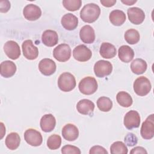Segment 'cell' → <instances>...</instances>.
Masks as SVG:
<instances>
[{
    "label": "cell",
    "mask_w": 154,
    "mask_h": 154,
    "mask_svg": "<svg viewBox=\"0 0 154 154\" xmlns=\"http://www.w3.org/2000/svg\"><path fill=\"white\" fill-rule=\"evenodd\" d=\"M100 7L96 4L90 3L85 5L80 11V17L87 23H93L99 17Z\"/></svg>",
    "instance_id": "1"
},
{
    "label": "cell",
    "mask_w": 154,
    "mask_h": 154,
    "mask_svg": "<svg viewBox=\"0 0 154 154\" xmlns=\"http://www.w3.org/2000/svg\"><path fill=\"white\" fill-rule=\"evenodd\" d=\"M59 88L64 92L72 91L76 87L75 76L69 72H64L60 75L58 79Z\"/></svg>",
    "instance_id": "2"
},
{
    "label": "cell",
    "mask_w": 154,
    "mask_h": 154,
    "mask_svg": "<svg viewBox=\"0 0 154 154\" xmlns=\"http://www.w3.org/2000/svg\"><path fill=\"white\" fill-rule=\"evenodd\" d=\"M81 93L85 95H90L94 93L98 87L96 79L91 76H87L82 79L78 85Z\"/></svg>",
    "instance_id": "3"
},
{
    "label": "cell",
    "mask_w": 154,
    "mask_h": 154,
    "mask_svg": "<svg viewBox=\"0 0 154 154\" xmlns=\"http://www.w3.org/2000/svg\"><path fill=\"white\" fill-rule=\"evenodd\" d=\"M135 93L140 96L147 95L152 88L151 83L148 78L145 76H140L137 78L133 85Z\"/></svg>",
    "instance_id": "4"
},
{
    "label": "cell",
    "mask_w": 154,
    "mask_h": 154,
    "mask_svg": "<svg viewBox=\"0 0 154 154\" xmlns=\"http://www.w3.org/2000/svg\"><path fill=\"white\" fill-rule=\"evenodd\" d=\"M140 134L143 138L150 140L154 136V114L148 116L142 123Z\"/></svg>",
    "instance_id": "5"
},
{
    "label": "cell",
    "mask_w": 154,
    "mask_h": 154,
    "mask_svg": "<svg viewBox=\"0 0 154 154\" xmlns=\"http://www.w3.org/2000/svg\"><path fill=\"white\" fill-rule=\"evenodd\" d=\"M112 70V64L106 60H99L94 65V72L99 78H103L110 75Z\"/></svg>",
    "instance_id": "6"
},
{
    "label": "cell",
    "mask_w": 154,
    "mask_h": 154,
    "mask_svg": "<svg viewBox=\"0 0 154 154\" xmlns=\"http://www.w3.org/2000/svg\"><path fill=\"white\" fill-rule=\"evenodd\" d=\"M54 57L60 62H65L69 60L71 56V49L66 43L58 45L53 51Z\"/></svg>",
    "instance_id": "7"
},
{
    "label": "cell",
    "mask_w": 154,
    "mask_h": 154,
    "mask_svg": "<svg viewBox=\"0 0 154 154\" xmlns=\"http://www.w3.org/2000/svg\"><path fill=\"white\" fill-rule=\"evenodd\" d=\"M123 123L128 129L137 128L140 124V116L139 113L135 110L128 111L124 117Z\"/></svg>",
    "instance_id": "8"
},
{
    "label": "cell",
    "mask_w": 154,
    "mask_h": 154,
    "mask_svg": "<svg viewBox=\"0 0 154 154\" xmlns=\"http://www.w3.org/2000/svg\"><path fill=\"white\" fill-rule=\"evenodd\" d=\"M73 58L80 62L88 61L92 56L91 50L84 45H79L76 46L73 51Z\"/></svg>",
    "instance_id": "9"
},
{
    "label": "cell",
    "mask_w": 154,
    "mask_h": 154,
    "mask_svg": "<svg viewBox=\"0 0 154 154\" xmlns=\"http://www.w3.org/2000/svg\"><path fill=\"white\" fill-rule=\"evenodd\" d=\"M24 139L32 146H39L42 144L43 138L41 133L34 129H28L24 133Z\"/></svg>",
    "instance_id": "10"
},
{
    "label": "cell",
    "mask_w": 154,
    "mask_h": 154,
    "mask_svg": "<svg viewBox=\"0 0 154 154\" xmlns=\"http://www.w3.org/2000/svg\"><path fill=\"white\" fill-rule=\"evenodd\" d=\"M22 49L23 56L28 60H35L38 55V48L33 45L31 40H25L22 45Z\"/></svg>",
    "instance_id": "11"
},
{
    "label": "cell",
    "mask_w": 154,
    "mask_h": 154,
    "mask_svg": "<svg viewBox=\"0 0 154 154\" xmlns=\"http://www.w3.org/2000/svg\"><path fill=\"white\" fill-rule=\"evenodd\" d=\"M23 14L26 19L30 21H34L38 19L42 15L40 8L32 4L26 5L23 10Z\"/></svg>",
    "instance_id": "12"
},
{
    "label": "cell",
    "mask_w": 154,
    "mask_h": 154,
    "mask_svg": "<svg viewBox=\"0 0 154 154\" xmlns=\"http://www.w3.org/2000/svg\"><path fill=\"white\" fill-rule=\"evenodd\" d=\"M4 51L7 56L13 60H17L20 55L19 45L13 40H9L4 44Z\"/></svg>",
    "instance_id": "13"
},
{
    "label": "cell",
    "mask_w": 154,
    "mask_h": 154,
    "mask_svg": "<svg viewBox=\"0 0 154 154\" xmlns=\"http://www.w3.org/2000/svg\"><path fill=\"white\" fill-rule=\"evenodd\" d=\"M129 21L135 25H140L145 19L144 12L138 7H131L127 11Z\"/></svg>",
    "instance_id": "14"
},
{
    "label": "cell",
    "mask_w": 154,
    "mask_h": 154,
    "mask_svg": "<svg viewBox=\"0 0 154 154\" xmlns=\"http://www.w3.org/2000/svg\"><path fill=\"white\" fill-rule=\"evenodd\" d=\"M38 69L43 75L50 76L55 73L56 64L51 59L43 58L39 62Z\"/></svg>",
    "instance_id": "15"
},
{
    "label": "cell",
    "mask_w": 154,
    "mask_h": 154,
    "mask_svg": "<svg viewBox=\"0 0 154 154\" xmlns=\"http://www.w3.org/2000/svg\"><path fill=\"white\" fill-rule=\"evenodd\" d=\"M62 135L63 138L69 141H73L76 140L79 136V130L73 124L68 123L62 129Z\"/></svg>",
    "instance_id": "16"
},
{
    "label": "cell",
    "mask_w": 154,
    "mask_h": 154,
    "mask_svg": "<svg viewBox=\"0 0 154 154\" xmlns=\"http://www.w3.org/2000/svg\"><path fill=\"white\" fill-rule=\"evenodd\" d=\"M79 37L82 42L84 43H93L95 40V32L94 29L88 25H84L80 29Z\"/></svg>",
    "instance_id": "17"
},
{
    "label": "cell",
    "mask_w": 154,
    "mask_h": 154,
    "mask_svg": "<svg viewBox=\"0 0 154 154\" xmlns=\"http://www.w3.org/2000/svg\"><path fill=\"white\" fill-rule=\"evenodd\" d=\"M40 125L42 130L45 132H51L55 127L56 120L51 114L44 115L40 120Z\"/></svg>",
    "instance_id": "18"
},
{
    "label": "cell",
    "mask_w": 154,
    "mask_h": 154,
    "mask_svg": "<svg viewBox=\"0 0 154 154\" xmlns=\"http://www.w3.org/2000/svg\"><path fill=\"white\" fill-rule=\"evenodd\" d=\"M42 40L45 45L48 47H52L58 43V34L54 30L47 29L43 32Z\"/></svg>",
    "instance_id": "19"
},
{
    "label": "cell",
    "mask_w": 154,
    "mask_h": 154,
    "mask_svg": "<svg viewBox=\"0 0 154 154\" xmlns=\"http://www.w3.org/2000/svg\"><path fill=\"white\" fill-rule=\"evenodd\" d=\"M61 23L64 29L69 31H72L77 27L78 24V19L74 14L72 13H67L62 17Z\"/></svg>",
    "instance_id": "20"
},
{
    "label": "cell",
    "mask_w": 154,
    "mask_h": 154,
    "mask_svg": "<svg viewBox=\"0 0 154 154\" xmlns=\"http://www.w3.org/2000/svg\"><path fill=\"white\" fill-rule=\"evenodd\" d=\"M1 75L4 78H10L16 72V66L11 61L6 60L1 63Z\"/></svg>",
    "instance_id": "21"
},
{
    "label": "cell",
    "mask_w": 154,
    "mask_h": 154,
    "mask_svg": "<svg viewBox=\"0 0 154 154\" xmlns=\"http://www.w3.org/2000/svg\"><path fill=\"white\" fill-rule=\"evenodd\" d=\"M77 111L81 114L89 115L94 109V104L90 100L84 99L79 100L76 105Z\"/></svg>",
    "instance_id": "22"
},
{
    "label": "cell",
    "mask_w": 154,
    "mask_h": 154,
    "mask_svg": "<svg viewBox=\"0 0 154 154\" xmlns=\"http://www.w3.org/2000/svg\"><path fill=\"white\" fill-rule=\"evenodd\" d=\"M118 55L119 59L124 63H129L134 57L133 49L128 45H123L119 48Z\"/></svg>",
    "instance_id": "23"
},
{
    "label": "cell",
    "mask_w": 154,
    "mask_h": 154,
    "mask_svg": "<svg viewBox=\"0 0 154 154\" xmlns=\"http://www.w3.org/2000/svg\"><path fill=\"white\" fill-rule=\"evenodd\" d=\"M99 52L100 55L103 58L106 59H109L112 58L116 56L117 54V51L116 48L113 45L109 43L104 42L102 43L100 46Z\"/></svg>",
    "instance_id": "24"
},
{
    "label": "cell",
    "mask_w": 154,
    "mask_h": 154,
    "mask_svg": "<svg viewBox=\"0 0 154 154\" xmlns=\"http://www.w3.org/2000/svg\"><path fill=\"white\" fill-rule=\"evenodd\" d=\"M125 13L120 10H112L109 16V19L111 23L114 26H121L126 20Z\"/></svg>",
    "instance_id": "25"
},
{
    "label": "cell",
    "mask_w": 154,
    "mask_h": 154,
    "mask_svg": "<svg viewBox=\"0 0 154 154\" xmlns=\"http://www.w3.org/2000/svg\"><path fill=\"white\" fill-rule=\"evenodd\" d=\"M5 145L10 150H15L20 145V138L16 132H11L5 138Z\"/></svg>",
    "instance_id": "26"
},
{
    "label": "cell",
    "mask_w": 154,
    "mask_h": 154,
    "mask_svg": "<svg viewBox=\"0 0 154 154\" xmlns=\"http://www.w3.org/2000/svg\"><path fill=\"white\" fill-rule=\"evenodd\" d=\"M147 67V63L141 58L135 59L131 64V69L132 72L137 75H140L145 72Z\"/></svg>",
    "instance_id": "27"
},
{
    "label": "cell",
    "mask_w": 154,
    "mask_h": 154,
    "mask_svg": "<svg viewBox=\"0 0 154 154\" xmlns=\"http://www.w3.org/2000/svg\"><path fill=\"white\" fill-rule=\"evenodd\" d=\"M116 99L118 103L123 107H129L133 103V100L131 95L126 91H120L117 94Z\"/></svg>",
    "instance_id": "28"
},
{
    "label": "cell",
    "mask_w": 154,
    "mask_h": 154,
    "mask_svg": "<svg viewBox=\"0 0 154 154\" xmlns=\"http://www.w3.org/2000/svg\"><path fill=\"white\" fill-rule=\"evenodd\" d=\"M124 37L128 43L134 45L139 42L140 35L137 30L135 29H129L125 32Z\"/></svg>",
    "instance_id": "29"
},
{
    "label": "cell",
    "mask_w": 154,
    "mask_h": 154,
    "mask_svg": "<svg viewBox=\"0 0 154 154\" xmlns=\"http://www.w3.org/2000/svg\"><path fill=\"white\" fill-rule=\"evenodd\" d=\"M97 106L101 111L108 112L112 107V102L109 97L102 96L97 99Z\"/></svg>",
    "instance_id": "30"
},
{
    "label": "cell",
    "mask_w": 154,
    "mask_h": 154,
    "mask_svg": "<svg viewBox=\"0 0 154 154\" xmlns=\"http://www.w3.org/2000/svg\"><path fill=\"white\" fill-rule=\"evenodd\" d=\"M110 152L112 154H126L128 148L122 141H116L110 147Z\"/></svg>",
    "instance_id": "31"
},
{
    "label": "cell",
    "mask_w": 154,
    "mask_h": 154,
    "mask_svg": "<svg viewBox=\"0 0 154 154\" xmlns=\"http://www.w3.org/2000/svg\"><path fill=\"white\" fill-rule=\"evenodd\" d=\"M61 144V138L59 135L53 134L49 136L47 140V146L51 150L58 149Z\"/></svg>",
    "instance_id": "32"
},
{
    "label": "cell",
    "mask_w": 154,
    "mask_h": 154,
    "mask_svg": "<svg viewBox=\"0 0 154 154\" xmlns=\"http://www.w3.org/2000/svg\"><path fill=\"white\" fill-rule=\"evenodd\" d=\"M81 0H63V5L69 11H75L79 10L81 6Z\"/></svg>",
    "instance_id": "33"
},
{
    "label": "cell",
    "mask_w": 154,
    "mask_h": 154,
    "mask_svg": "<svg viewBox=\"0 0 154 154\" xmlns=\"http://www.w3.org/2000/svg\"><path fill=\"white\" fill-rule=\"evenodd\" d=\"M61 153L68 154V153H74V154H80L81 153L80 149L72 145H66L64 146L61 149Z\"/></svg>",
    "instance_id": "34"
},
{
    "label": "cell",
    "mask_w": 154,
    "mask_h": 154,
    "mask_svg": "<svg viewBox=\"0 0 154 154\" xmlns=\"http://www.w3.org/2000/svg\"><path fill=\"white\" fill-rule=\"evenodd\" d=\"M125 142L128 146H134L138 142L137 137L132 133H128L125 137Z\"/></svg>",
    "instance_id": "35"
},
{
    "label": "cell",
    "mask_w": 154,
    "mask_h": 154,
    "mask_svg": "<svg viewBox=\"0 0 154 154\" xmlns=\"http://www.w3.org/2000/svg\"><path fill=\"white\" fill-rule=\"evenodd\" d=\"M90 154H97V153H102V154H108V152L106 150L100 146H94L92 147H91L90 151Z\"/></svg>",
    "instance_id": "36"
},
{
    "label": "cell",
    "mask_w": 154,
    "mask_h": 154,
    "mask_svg": "<svg viewBox=\"0 0 154 154\" xmlns=\"http://www.w3.org/2000/svg\"><path fill=\"white\" fill-rule=\"evenodd\" d=\"M10 8V2L8 1H0V11L1 13H6Z\"/></svg>",
    "instance_id": "37"
},
{
    "label": "cell",
    "mask_w": 154,
    "mask_h": 154,
    "mask_svg": "<svg viewBox=\"0 0 154 154\" xmlns=\"http://www.w3.org/2000/svg\"><path fill=\"white\" fill-rule=\"evenodd\" d=\"M130 153L131 154H135V153H143V154L146 153V154H147V152L144 147H141V146H137V147L133 148L131 150Z\"/></svg>",
    "instance_id": "38"
},
{
    "label": "cell",
    "mask_w": 154,
    "mask_h": 154,
    "mask_svg": "<svg viewBox=\"0 0 154 154\" xmlns=\"http://www.w3.org/2000/svg\"><path fill=\"white\" fill-rule=\"evenodd\" d=\"M100 2L104 7H110L116 3V0H100Z\"/></svg>",
    "instance_id": "39"
},
{
    "label": "cell",
    "mask_w": 154,
    "mask_h": 154,
    "mask_svg": "<svg viewBox=\"0 0 154 154\" xmlns=\"http://www.w3.org/2000/svg\"><path fill=\"white\" fill-rule=\"evenodd\" d=\"M121 1H122V3H123V4H126V5H133L134 4H135V3L137 2L136 0H135V1H134V0H130V1H129V0H125V1L122 0Z\"/></svg>",
    "instance_id": "40"
},
{
    "label": "cell",
    "mask_w": 154,
    "mask_h": 154,
    "mask_svg": "<svg viewBox=\"0 0 154 154\" xmlns=\"http://www.w3.org/2000/svg\"><path fill=\"white\" fill-rule=\"evenodd\" d=\"M1 138L2 139V137H4V135L5 134V128L4 126V124L2 123H1Z\"/></svg>",
    "instance_id": "41"
}]
</instances>
